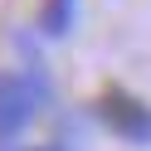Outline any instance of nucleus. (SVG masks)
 Listing matches in <instances>:
<instances>
[{
	"mask_svg": "<svg viewBox=\"0 0 151 151\" xmlns=\"http://www.w3.org/2000/svg\"><path fill=\"white\" fill-rule=\"evenodd\" d=\"M44 98H49V78H44V73L0 68V151H10L15 137L39 117Z\"/></svg>",
	"mask_w": 151,
	"mask_h": 151,
	"instance_id": "f257e3e1",
	"label": "nucleus"
},
{
	"mask_svg": "<svg viewBox=\"0 0 151 151\" xmlns=\"http://www.w3.org/2000/svg\"><path fill=\"white\" fill-rule=\"evenodd\" d=\"M98 117L107 122L127 146H151V102H141L137 93H127V88H102Z\"/></svg>",
	"mask_w": 151,
	"mask_h": 151,
	"instance_id": "f03ea898",
	"label": "nucleus"
},
{
	"mask_svg": "<svg viewBox=\"0 0 151 151\" xmlns=\"http://www.w3.org/2000/svg\"><path fill=\"white\" fill-rule=\"evenodd\" d=\"M73 24H78V0H44L39 5V34L44 39H63V34H73Z\"/></svg>",
	"mask_w": 151,
	"mask_h": 151,
	"instance_id": "7ed1b4c3",
	"label": "nucleus"
},
{
	"mask_svg": "<svg viewBox=\"0 0 151 151\" xmlns=\"http://www.w3.org/2000/svg\"><path fill=\"white\" fill-rule=\"evenodd\" d=\"M29 151H68L63 141H39V146H29Z\"/></svg>",
	"mask_w": 151,
	"mask_h": 151,
	"instance_id": "20e7f679",
	"label": "nucleus"
}]
</instances>
